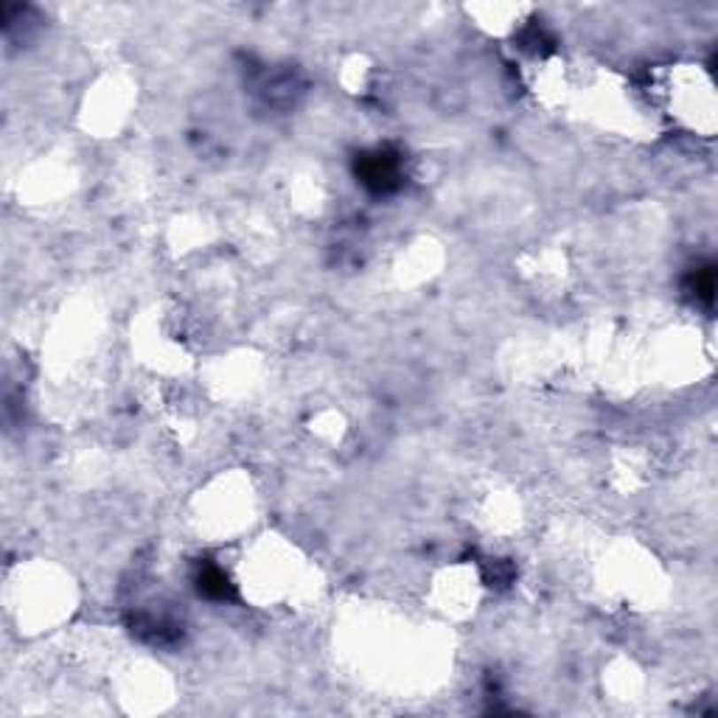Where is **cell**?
Returning <instances> with one entry per match:
<instances>
[{
  "label": "cell",
  "instance_id": "2",
  "mask_svg": "<svg viewBox=\"0 0 718 718\" xmlns=\"http://www.w3.org/2000/svg\"><path fill=\"white\" fill-rule=\"evenodd\" d=\"M199 592L222 600V598H230V583L220 570H216V567H208V570L199 573Z\"/></svg>",
  "mask_w": 718,
  "mask_h": 718
},
{
  "label": "cell",
  "instance_id": "1",
  "mask_svg": "<svg viewBox=\"0 0 718 718\" xmlns=\"http://www.w3.org/2000/svg\"><path fill=\"white\" fill-rule=\"evenodd\" d=\"M359 177L374 191H390L398 182V163L388 152L365 155L359 163Z\"/></svg>",
  "mask_w": 718,
  "mask_h": 718
}]
</instances>
